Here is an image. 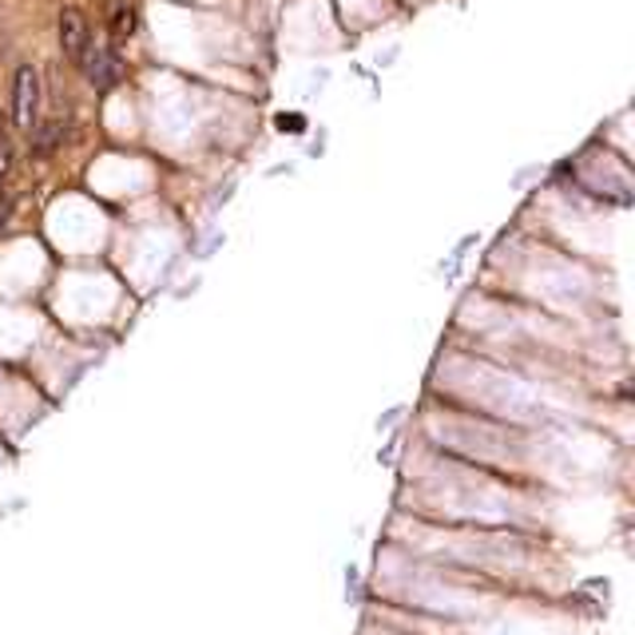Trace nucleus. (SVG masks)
Instances as JSON below:
<instances>
[{"instance_id":"obj_2","label":"nucleus","mask_w":635,"mask_h":635,"mask_svg":"<svg viewBox=\"0 0 635 635\" xmlns=\"http://www.w3.org/2000/svg\"><path fill=\"white\" fill-rule=\"evenodd\" d=\"M36 112H41V76H36L32 64H24L16 72V83H12V120L21 127H32Z\"/></svg>"},{"instance_id":"obj_4","label":"nucleus","mask_w":635,"mask_h":635,"mask_svg":"<svg viewBox=\"0 0 635 635\" xmlns=\"http://www.w3.org/2000/svg\"><path fill=\"white\" fill-rule=\"evenodd\" d=\"M32 156H53L56 147H64V139H68V127L56 120V124H32Z\"/></svg>"},{"instance_id":"obj_6","label":"nucleus","mask_w":635,"mask_h":635,"mask_svg":"<svg viewBox=\"0 0 635 635\" xmlns=\"http://www.w3.org/2000/svg\"><path fill=\"white\" fill-rule=\"evenodd\" d=\"M12 211H16V199H12V195H4V191H0V230L9 227Z\"/></svg>"},{"instance_id":"obj_5","label":"nucleus","mask_w":635,"mask_h":635,"mask_svg":"<svg viewBox=\"0 0 635 635\" xmlns=\"http://www.w3.org/2000/svg\"><path fill=\"white\" fill-rule=\"evenodd\" d=\"M136 32V9L127 4V0H120L112 9V36L115 41H124V36H132Z\"/></svg>"},{"instance_id":"obj_1","label":"nucleus","mask_w":635,"mask_h":635,"mask_svg":"<svg viewBox=\"0 0 635 635\" xmlns=\"http://www.w3.org/2000/svg\"><path fill=\"white\" fill-rule=\"evenodd\" d=\"M83 68V76L92 80V88H100V92H112L115 83H120V76H124V68H120V60H115L112 48H100V44H83L80 60H76Z\"/></svg>"},{"instance_id":"obj_7","label":"nucleus","mask_w":635,"mask_h":635,"mask_svg":"<svg viewBox=\"0 0 635 635\" xmlns=\"http://www.w3.org/2000/svg\"><path fill=\"white\" fill-rule=\"evenodd\" d=\"M9 171H12V147H9V144H0V183L9 179Z\"/></svg>"},{"instance_id":"obj_3","label":"nucleus","mask_w":635,"mask_h":635,"mask_svg":"<svg viewBox=\"0 0 635 635\" xmlns=\"http://www.w3.org/2000/svg\"><path fill=\"white\" fill-rule=\"evenodd\" d=\"M92 41L88 36V21H83V12L80 9H64L60 12V48L68 60H80L83 53V44Z\"/></svg>"},{"instance_id":"obj_8","label":"nucleus","mask_w":635,"mask_h":635,"mask_svg":"<svg viewBox=\"0 0 635 635\" xmlns=\"http://www.w3.org/2000/svg\"><path fill=\"white\" fill-rule=\"evenodd\" d=\"M0 144H4V115H0Z\"/></svg>"}]
</instances>
